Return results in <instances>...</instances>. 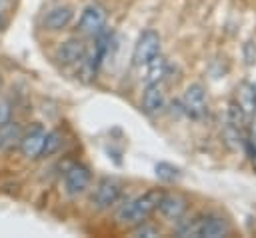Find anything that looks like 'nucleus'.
Listing matches in <instances>:
<instances>
[{"label": "nucleus", "mask_w": 256, "mask_h": 238, "mask_svg": "<svg viewBox=\"0 0 256 238\" xmlns=\"http://www.w3.org/2000/svg\"><path fill=\"white\" fill-rule=\"evenodd\" d=\"M132 234H134V236H158L160 230H158L156 226L148 224V220H144V222L132 226Z\"/></svg>", "instance_id": "obj_20"}, {"label": "nucleus", "mask_w": 256, "mask_h": 238, "mask_svg": "<svg viewBox=\"0 0 256 238\" xmlns=\"http://www.w3.org/2000/svg\"><path fill=\"white\" fill-rule=\"evenodd\" d=\"M8 2H10V0H0V8H2V6H6Z\"/></svg>", "instance_id": "obj_24"}, {"label": "nucleus", "mask_w": 256, "mask_h": 238, "mask_svg": "<svg viewBox=\"0 0 256 238\" xmlns=\"http://www.w3.org/2000/svg\"><path fill=\"white\" fill-rule=\"evenodd\" d=\"M242 148L246 150V154H248L250 162L256 166V136H254V138H252V136L244 138V144H242Z\"/></svg>", "instance_id": "obj_23"}, {"label": "nucleus", "mask_w": 256, "mask_h": 238, "mask_svg": "<svg viewBox=\"0 0 256 238\" xmlns=\"http://www.w3.org/2000/svg\"><path fill=\"white\" fill-rule=\"evenodd\" d=\"M72 18H74V10H72L70 6H66V4H60V6L50 8V10L44 14L42 26H44V30H48V32H60V30H64V28L70 26Z\"/></svg>", "instance_id": "obj_11"}, {"label": "nucleus", "mask_w": 256, "mask_h": 238, "mask_svg": "<svg viewBox=\"0 0 256 238\" xmlns=\"http://www.w3.org/2000/svg\"><path fill=\"white\" fill-rule=\"evenodd\" d=\"M228 116H230V124L242 128L244 122H246V112L238 106V102H230V108H228Z\"/></svg>", "instance_id": "obj_19"}, {"label": "nucleus", "mask_w": 256, "mask_h": 238, "mask_svg": "<svg viewBox=\"0 0 256 238\" xmlns=\"http://www.w3.org/2000/svg\"><path fill=\"white\" fill-rule=\"evenodd\" d=\"M222 136H224V142H226V144H228L232 150H238V148L244 144L242 128H238V126H234V124H230V122H228V126L224 128Z\"/></svg>", "instance_id": "obj_18"}, {"label": "nucleus", "mask_w": 256, "mask_h": 238, "mask_svg": "<svg viewBox=\"0 0 256 238\" xmlns=\"http://www.w3.org/2000/svg\"><path fill=\"white\" fill-rule=\"evenodd\" d=\"M122 190H124V186H122V182L118 178L106 176L96 184L90 202H92V206L96 210H110L122 198Z\"/></svg>", "instance_id": "obj_2"}, {"label": "nucleus", "mask_w": 256, "mask_h": 238, "mask_svg": "<svg viewBox=\"0 0 256 238\" xmlns=\"http://www.w3.org/2000/svg\"><path fill=\"white\" fill-rule=\"evenodd\" d=\"M146 68H148L146 70V84H154V82H162V78L168 74L170 64L162 54H158L146 64Z\"/></svg>", "instance_id": "obj_14"}, {"label": "nucleus", "mask_w": 256, "mask_h": 238, "mask_svg": "<svg viewBox=\"0 0 256 238\" xmlns=\"http://www.w3.org/2000/svg\"><path fill=\"white\" fill-rule=\"evenodd\" d=\"M106 18L108 16H106L104 6L92 2L82 10V14L78 18V32L86 34V36H98L106 28Z\"/></svg>", "instance_id": "obj_4"}, {"label": "nucleus", "mask_w": 256, "mask_h": 238, "mask_svg": "<svg viewBox=\"0 0 256 238\" xmlns=\"http://www.w3.org/2000/svg\"><path fill=\"white\" fill-rule=\"evenodd\" d=\"M88 56V48L80 38H68L64 40L58 50H56V60L62 66H74V64H82Z\"/></svg>", "instance_id": "obj_8"}, {"label": "nucleus", "mask_w": 256, "mask_h": 238, "mask_svg": "<svg viewBox=\"0 0 256 238\" xmlns=\"http://www.w3.org/2000/svg\"><path fill=\"white\" fill-rule=\"evenodd\" d=\"M154 174L164 184H174V182H178L182 178V170L178 166L170 164V162H158L154 166Z\"/></svg>", "instance_id": "obj_15"}, {"label": "nucleus", "mask_w": 256, "mask_h": 238, "mask_svg": "<svg viewBox=\"0 0 256 238\" xmlns=\"http://www.w3.org/2000/svg\"><path fill=\"white\" fill-rule=\"evenodd\" d=\"M160 46H162L160 34H158L156 30H150V28L144 30V32L138 36L136 44H134V50H132V64H134L136 68L146 66L154 56L160 54Z\"/></svg>", "instance_id": "obj_3"}, {"label": "nucleus", "mask_w": 256, "mask_h": 238, "mask_svg": "<svg viewBox=\"0 0 256 238\" xmlns=\"http://www.w3.org/2000/svg\"><path fill=\"white\" fill-rule=\"evenodd\" d=\"M156 210L168 220H180L188 212V198L178 192H162Z\"/></svg>", "instance_id": "obj_9"}, {"label": "nucleus", "mask_w": 256, "mask_h": 238, "mask_svg": "<svg viewBox=\"0 0 256 238\" xmlns=\"http://www.w3.org/2000/svg\"><path fill=\"white\" fill-rule=\"evenodd\" d=\"M60 146H62V134H60V130H50V132H46V138H44V144H42L40 158L52 156Z\"/></svg>", "instance_id": "obj_17"}, {"label": "nucleus", "mask_w": 256, "mask_h": 238, "mask_svg": "<svg viewBox=\"0 0 256 238\" xmlns=\"http://www.w3.org/2000/svg\"><path fill=\"white\" fill-rule=\"evenodd\" d=\"M182 110L192 118V120H202L208 114V100H206V90L202 84H190L184 90L182 96Z\"/></svg>", "instance_id": "obj_6"}, {"label": "nucleus", "mask_w": 256, "mask_h": 238, "mask_svg": "<svg viewBox=\"0 0 256 238\" xmlns=\"http://www.w3.org/2000/svg\"><path fill=\"white\" fill-rule=\"evenodd\" d=\"M244 62L248 66L256 64V40H248L244 44Z\"/></svg>", "instance_id": "obj_22"}, {"label": "nucleus", "mask_w": 256, "mask_h": 238, "mask_svg": "<svg viewBox=\"0 0 256 238\" xmlns=\"http://www.w3.org/2000/svg\"><path fill=\"white\" fill-rule=\"evenodd\" d=\"M238 106L246 112V116L256 114V86L250 82H242L238 88Z\"/></svg>", "instance_id": "obj_13"}, {"label": "nucleus", "mask_w": 256, "mask_h": 238, "mask_svg": "<svg viewBox=\"0 0 256 238\" xmlns=\"http://www.w3.org/2000/svg\"><path fill=\"white\" fill-rule=\"evenodd\" d=\"M90 182H92V172H90V168L84 166V164H72V166L66 170L64 180H62L64 192H66V196H70V198H76V196L84 194V192L88 190Z\"/></svg>", "instance_id": "obj_5"}, {"label": "nucleus", "mask_w": 256, "mask_h": 238, "mask_svg": "<svg viewBox=\"0 0 256 238\" xmlns=\"http://www.w3.org/2000/svg\"><path fill=\"white\" fill-rule=\"evenodd\" d=\"M164 106H166V96L162 92L160 82L146 84V90L142 94V110L146 114H158L164 110Z\"/></svg>", "instance_id": "obj_12"}, {"label": "nucleus", "mask_w": 256, "mask_h": 238, "mask_svg": "<svg viewBox=\"0 0 256 238\" xmlns=\"http://www.w3.org/2000/svg\"><path fill=\"white\" fill-rule=\"evenodd\" d=\"M12 122V104L8 100H0V128Z\"/></svg>", "instance_id": "obj_21"}, {"label": "nucleus", "mask_w": 256, "mask_h": 238, "mask_svg": "<svg viewBox=\"0 0 256 238\" xmlns=\"http://www.w3.org/2000/svg\"><path fill=\"white\" fill-rule=\"evenodd\" d=\"M198 238H222L230 234V222L214 212L198 214Z\"/></svg>", "instance_id": "obj_7"}, {"label": "nucleus", "mask_w": 256, "mask_h": 238, "mask_svg": "<svg viewBox=\"0 0 256 238\" xmlns=\"http://www.w3.org/2000/svg\"><path fill=\"white\" fill-rule=\"evenodd\" d=\"M162 192L160 190H148L140 196H134L130 200H126L114 214V220L116 224L120 226H136L144 220H148L156 208H158V200H160Z\"/></svg>", "instance_id": "obj_1"}, {"label": "nucleus", "mask_w": 256, "mask_h": 238, "mask_svg": "<svg viewBox=\"0 0 256 238\" xmlns=\"http://www.w3.org/2000/svg\"><path fill=\"white\" fill-rule=\"evenodd\" d=\"M2 26H4V20H2V16H0V28H2Z\"/></svg>", "instance_id": "obj_25"}, {"label": "nucleus", "mask_w": 256, "mask_h": 238, "mask_svg": "<svg viewBox=\"0 0 256 238\" xmlns=\"http://www.w3.org/2000/svg\"><path fill=\"white\" fill-rule=\"evenodd\" d=\"M20 136H22V130L16 122H10V124L2 126L0 128V150L12 146L16 140H20Z\"/></svg>", "instance_id": "obj_16"}, {"label": "nucleus", "mask_w": 256, "mask_h": 238, "mask_svg": "<svg viewBox=\"0 0 256 238\" xmlns=\"http://www.w3.org/2000/svg\"><path fill=\"white\" fill-rule=\"evenodd\" d=\"M44 138H46V130H44L40 124H36V126H32V128H28V130L20 136V140H18L22 156H24V158H28V160H36V158H40Z\"/></svg>", "instance_id": "obj_10"}]
</instances>
